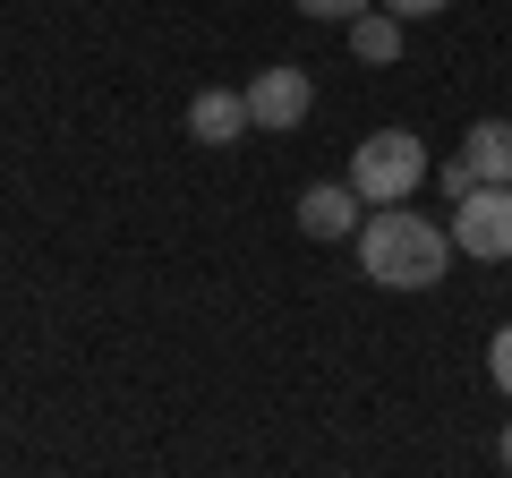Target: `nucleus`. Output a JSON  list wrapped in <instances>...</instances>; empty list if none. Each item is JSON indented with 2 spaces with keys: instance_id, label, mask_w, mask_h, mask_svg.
Instances as JSON below:
<instances>
[{
  "instance_id": "nucleus-1",
  "label": "nucleus",
  "mask_w": 512,
  "mask_h": 478,
  "mask_svg": "<svg viewBox=\"0 0 512 478\" xmlns=\"http://www.w3.org/2000/svg\"><path fill=\"white\" fill-rule=\"evenodd\" d=\"M359 265L384 291H436L444 265H453V239L427 214H410V205H376V214L359 222Z\"/></svg>"
},
{
  "instance_id": "nucleus-2",
  "label": "nucleus",
  "mask_w": 512,
  "mask_h": 478,
  "mask_svg": "<svg viewBox=\"0 0 512 478\" xmlns=\"http://www.w3.org/2000/svg\"><path fill=\"white\" fill-rule=\"evenodd\" d=\"M419 180H427V146L410 129L359 137V154H350V188H359V205H402Z\"/></svg>"
},
{
  "instance_id": "nucleus-3",
  "label": "nucleus",
  "mask_w": 512,
  "mask_h": 478,
  "mask_svg": "<svg viewBox=\"0 0 512 478\" xmlns=\"http://www.w3.org/2000/svg\"><path fill=\"white\" fill-rule=\"evenodd\" d=\"M453 248H470V257H512V188H470V197L453 205Z\"/></svg>"
},
{
  "instance_id": "nucleus-4",
  "label": "nucleus",
  "mask_w": 512,
  "mask_h": 478,
  "mask_svg": "<svg viewBox=\"0 0 512 478\" xmlns=\"http://www.w3.org/2000/svg\"><path fill=\"white\" fill-rule=\"evenodd\" d=\"M308 103H316L308 69H256V86H248V120L256 129H299Z\"/></svg>"
},
{
  "instance_id": "nucleus-5",
  "label": "nucleus",
  "mask_w": 512,
  "mask_h": 478,
  "mask_svg": "<svg viewBox=\"0 0 512 478\" xmlns=\"http://www.w3.org/2000/svg\"><path fill=\"white\" fill-rule=\"evenodd\" d=\"M299 231H308V239L359 231V188H350V180H316L308 197H299Z\"/></svg>"
},
{
  "instance_id": "nucleus-6",
  "label": "nucleus",
  "mask_w": 512,
  "mask_h": 478,
  "mask_svg": "<svg viewBox=\"0 0 512 478\" xmlns=\"http://www.w3.org/2000/svg\"><path fill=\"white\" fill-rule=\"evenodd\" d=\"M239 129H256V120H248V94H231V86H205L197 103H188V137H197V146H231Z\"/></svg>"
},
{
  "instance_id": "nucleus-7",
  "label": "nucleus",
  "mask_w": 512,
  "mask_h": 478,
  "mask_svg": "<svg viewBox=\"0 0 512 478\" xmlns=\"http://www.w3.org/2000/svg\"><path fill=\"white\" fill-rule=\"evenodd\" d=\"M461 163L478 171V188H512V120H478L461 137Z\"/></svg>"
},
{
  "instance_id": "nucleus-8",
  "label": "nucleus",
  "mask_w": 512,
  "mask_h": 478,
  "mask_svg": "<svg viewBox=\"0 0 512 478\" xmlns=\"http://www.w3.org/2000/svg\"><path fill=\"white\" fill-rule=\"evenodd\" d=\"M350 43H359V60H402V18L393 9H359L350 18Z\"/></svg>"
},
{
  "instance_id": "nucleus-9",
  "label": "nucleus",
  "mask_w": 512,
  "mask_h": 478,
  "mask_svg": "<svg viewBox=\"0 0 512 478\" xmlns=\"http://www.w3.org/2000/svg\"><path fill=\"white\" fill-rule=\"evenodd\" d=\"M487 376H495V393H512V325H495V342H487Z\"/></svg>"
},
{
  "instance_id": "nucleus-10",
  "label": "nucleus",
  "mask_w": 512,
  "mask_h": 478,
  "mask_svg": "<svg viewBox=\"0 0 512 478\" xmlns=\"http://www.w3.org/2000/svg\"><path fill=\"white\" fill-rule=\"evenodd\" d=\"M436 188H444V197H453V205H461V197H470V188H478V171H470V163H461V154H453V163H444V171H436Z\"/></svg>"
},
{
  "instance_id": "nucleus-11",
  "label": "nucleus",
  "mask_w": 512,
  "mask_h": 478,
  "mask_svg": "<svg viewBox=\"0 0 512 478\" xmlns=\"http://www.w3.org/2000/svg\"><path fill=\"white\" fill-rule=\"evenodd\" d=\"M359 9H376V0H299V18H359Z\"/></svg>"
},
{
  "instance_id": "nucleus-12",
  "label": "nucleus",
  "mask_w": 512,
  "mask_h": 478,
  "mask_svg": "<svg viewBox=\"0 0 512 478\" xmlns=\"http://www.w3.org/2000/svg\"><path fill=\"white\" fill-rule=\"evenodd\" d=\"M384 9H393V18L410 26V18H436V9H453V0H384Z\"/></svg>"
},
{
  "instance_id": "nucleus-13",
  "label": "nucleus",
  "mask_w": 512,
  "mask_h": 478,
  "mask_svg": "<svg viewBox=\"0 0 512 478\" xmlns=\"http://www.w3.org/2000/svg\"><path fill=\"white\" fill-rule=\"evenodd\" d=\"M504 470H512V427H504Z\"/></svg>"
}]
</instances>
